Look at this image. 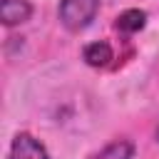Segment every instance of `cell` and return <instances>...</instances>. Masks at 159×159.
Wrapping results in <instances>:
<instances>
[{
	"instance_id": "6da1fadb",
	"label": "cell",
	"mask_w": 159,
	"mask_h": 159,
	"mask_svg": "<svg viewBox=\"0 0 159 159\" xmlns=\"http://www.w3.org/2000/svg\"><path fill=\"white\" fill-rule=\"evenodd\" d=\"M99 12V0H60L57 17L70 32H80L92 25Z\"/></svg>"
},
{
	"instance_id": "7a4b0ae2",
	"label": "cell",
	"mask_w": 159,
	"mask_h": 159,
	"mask_svg": "<svg viewBox=\"0 0 159 159\" xmlns=\"http://www.w3.org/2000/svg\"><path fill=\"white\" fill-rule=\"evenodd\" d=\"M10 159H50V152L30 132H17L10 144Z\"/></svg>"
},
{
	"instance_id": "3957f363",
	"label": "cell",
	"mask_w": 159,
	"mask_h": 159,
	"mask_svg": "<svg viewBox=\"0 0 159 159\" xmlns=\"http://www.w3.org/2000/svg\"><path fill=\"white\" fill-rule=\"evenodd\" d=\"M32 17V2L30 0H0V20L5 27L22 25Z\"/></svg>"
},
{
	"instance_id": "277c9868",
	"label": "cell",
	"mask_w": 159,
	"mask_h": 159,
	"mask_svg": "<svg viewBox=\"0 0 159 159\" xmlns=\"http://www.w3.org/2000/svg\"><path fill=\"white\" fill-rule=\"evenodd\" d=\"M82 60L89 65V67H107L112 60H114V50H112V45L107 42V40H97V42H89V45H84V50H82Z\"/></svg>"
},
{
	"instance_id": "5b68a950",
	"label": "cell",
	"mask_w": 159,
	"mask_h": 159,
	"mask_svg": "<svg viewBox=\"0 0 159 159\" xmlns=\"http://www.w3.org/2000/svg\"><path fill=\"white\" fill-rule=\"evenodd\" d=\"M134 152H137V147L132 139H114V142L104 144L99 152L89 154L87 159H134Z\"/></svg>"
},
{
	"instance_id": "8992f818",
	"label": "cell",
	"mask_w": 159,
	"mask_h": 159,
	"mask_svg": "<svg viewBox=\"0 0 159 159\" xmlns=\"http://www.w3.org/2000/svg\"><path fill=\"white\" fill-rule=\"evenodd\" d=\"M144 25H147V10H142V7H129V10L119 12L114 20V27L119 32H127V35L144 30Z\"/></svg>"
},
{
	"instance_id": "52a82bcc",
	"label": "cell",
	"mask_w": 159,
	"mask_h": 159,
	"mask_svg": "<svg viewBox=\"0 0 159 159\" xmlns=\"http://www.w3.org/2000/svg\"><path fill=\"white\" fill-rule=\"evenodd\" d=\"M154 137H157V142H159V124H157V132H154Z\"/></svg>"
}]
</instances>
